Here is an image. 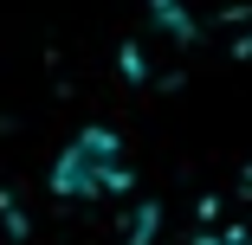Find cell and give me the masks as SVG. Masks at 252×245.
Returning a JSON list of instances; mask_svg holds the SVG:
<instances>
[{"instance_id": "cell-1", "label": "cell", "mask_w": 252, "mask_h": 245, "mask_svg": "<svg viewBox=\"0 0 252 245\" xmlns=\"http://www.w3.org/2000/svg\"><path fill=\"white\" fill-rule=\"evenodd\" d=\"M59 187L65 193H110V187H123V149H117V136L84 129L59 155Z\"/></svg>"}, {"instance_id": "cell-2", "label": "cell", "mask_w": 252, "mask_h": 245, "mask_svg": "<svg viewBox=\"0 0 252 245\" xmlns=\"http://www.w3.org/2000/svg\"><path fill=\"white\" fill-rule=\"evenodd\" d=\"M149 245H214V239H194V232H156Z\"/></svg>"}, {"instance_id": "cell-3", "label": "cell", "mask_w": 252, "mask_h": 245, "mask_svg": "<svg viewBox=\"0 0 252 245\" xmlns=\"http://www.w3.org/2000/svg\"><path fill=\"white\" fill-rule=\"evenodd\" d=\"M214 245H252V239H246V232H226V239H214Z\"/></svg>"}]
</instances>
